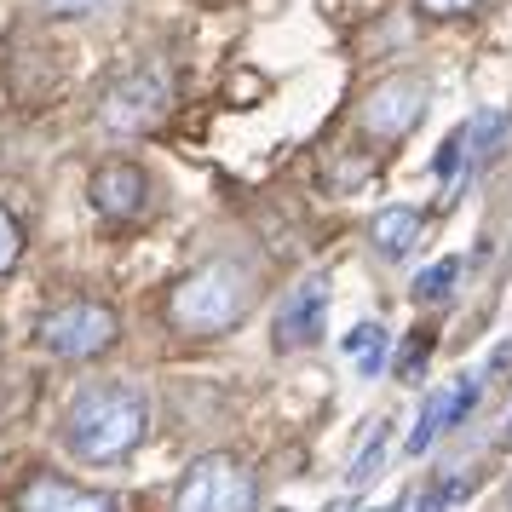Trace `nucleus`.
<instances>
[{
  "instance_id": "nucleus-1",
  "label": "nucleus",
  "mask_w": 512,
  "mask_h": 512,
  "mask_svg": "<svg viewBox=\"0 0 512 512\" xmlns=\"http://www.w3.org/2000/svg\"><path fill=\"white\" fill-rule=\"evenodd\" d=\"M144 426H150V397L127 380L87 386L64 409V443L81 461H121L127 449H139Z\"/></svg>"
},
{
  "instance_id": "nucleus-2",
  "label": "nucleus",
  "mask_w": 512,
  "mask_h": 512,
  "mask_svg": "<svg viewBox=\"0 0 512 512\" xmlns=\"http://www.w3.org/2000/svg\"><path fill=\"white\" fill-rule=\"evenodd\" d=\"M248 271H236L231 259H213L202 271H190L179 288H173V323L190 328V334H219V328L242 323L248 311Z\"/></svg>"
},
{
  "instance_id": "nucleus-3",
  "label": "nucleus",
  "mask_w": 512,
  "mask_h": 512,
  "mask_svg": "<svg viewBox=\"0 0 512 512\" xmlns=\"http://www.w3.org/2000/svg\"><path fill=\"white\" fill-rule=\"evenodd\" d=\"M173 512H254V478L231 455H202L185 472Z\"/></svg>"
},
{
  "instance_id": "nucleus-4",
  "label": "nucleus",
  "mask_w": 512,
  "mask_h": 512,
  "mask_svg": "<svg viewBox=\"0 0 512 512\" xmlns=\"http://www.w3.org/2000/svg\"><path fill=\"white\" fill-rule=\"evenodd\" d=\"M41 346L52 357H98V351L116 346V311L110 305H93V300H75V305H58L47 323H41Z\"/></svg>"
},
{
  "instance_id": "nucleus-5",
  "label": "nucleus",
  "mask_w": 512,
  "mask_h": 512,
  "mask_svg": "<svg viewBox=\"0 0 512 512\" xmlns=\"http://www.w3.org/2000/svg\"><path fill=\"white\" fill-rule=\"evenodd\" d=\"M167 110V75L162 70H133L127 81L110 87L104 98V127L110 133H144V127H156Z\"/></svg>"
},
{
  "instance_id": "nucleus-6",
  "label": "nucleus",
  "mask_w": 512,
  "mask_h": 512,
  "mask_svg": "<svg viewBox=\"0 0 512 512\" xmlns=\"http://www.w3.org/2000/svg\"><path fill=\"white\" fill-rule=\"evenodd\" d=\"M420 110H426V81L420 75H386L363 104V127L374 139H403L420 121Z\"/></svg>"
},
{
  "instance_id": "nucleus-7",
  "label": "nucleus",
  "mask_w": 512,
  "mask_h": 512,
  "mask_svg": "<svg viewBox=\"0 0 512 512\" xmlns=\"http://www.w3.org/2000/svg\"><path fill=\"white\" fill-rule=\"evenodd\" d=\"M328 328V282L323 277H305L277 311V346L282 351H300V346H317Z\"/></svg>"
},
{
  "instance_id": "nucleus-8",
  "label": "nucleus",
  "mask_w": 512,
  "mask_h": 512,
  "mask_svg": "<svg viewBox=\"0 0 512 512\" xmlns=\"http://www.w3.org/2000/svg\"><path fill=\"white\" fill-rule=\"evenodd\" d=\"M18 512H116V501L98 489H75L64 478H35L18 495Z\"/></svg>"
},
{
  "instance_id": "nucleus-9",
  "label": "nucleus",
  "mask_w": 512,
  "mask_h": 512,
  "mask_svg": "<svg viewBox=\"0 0 512 512\" xmlns=\"http://www.w3.org/2000/svg\"><path fill=\"white\" fill-rule=\"evenodd\" d=\"M93 208L110 213V219H133V213L144 208V173H139L133 162L98 167V179H93Z\"/></svg>"
},
{
  "instance_id": "nucleus-10",
  "label": "nucleus",
  "mask_w": 512,
  "mask_h": 512,
  "mask_svg": "<svg viewBox=\"0 0 512 512\" xmlns=\"http://www.w3.org/2000/svg\"><path fill=\"white\" fill-rule=\"evenodd\" d=\"M369 242L386 259L409 254V248L420 242V213L415 208H380V213H374V225H369Z\"/></svg>"
},
{
  "instance_id": "nucleus-11",
  "label": "nucleus",
  "mask_w": 512,
  "mask_h": 512,
  "mask_svg": "<svg viewBox=\"0 0 512 512\" xmlns=\"http://www.w3.org/2000/svg\"><path fill=\"white\" fill-rule=\"evenodd\" d=\"M340 346H346V357L357 363L363 380H374V374L386 369V328H380V323H357Z\"/></svg>"
},
{
  "instance_id": "nucleus-12",
  "label": "nucleus",
  "mask_w": 512,
  "mask_h": 512,
  "mask_svg": "<svg viewBox=\"0 0 512 512\" xmlns=\"http://www.w3.org/2000/svg\"><path fill=\"white\" fill-rule=\"evenodd\" d=\"M386 449H392V420H380L369 438H363V449H357V461H351V472H346V484H369L374 472L386 466Z\"/></svg>"
},
{
  "instance_id": "nucleus-13",
  "label": "nucleus",
  "mask_w": 512,
  "mask_h": 512,
  "mask_svg": "<svg viewBox=\"0 0 512 512\" xmlns=\"http://www.w3.org/2000/svg\"><path fill=\"white\" fill-rule=\"evenodd\" d=\"M443 426H449V392H432L426 409H420V420H415V432H409V455H426L438 443Z\"/></svg>"
},
{
  "instance_id": "nucleus-14",
  "label": "nucleus",
  "mask_w": 512,
  "mask_h": 512,
  "mask_svg": "<svg viewBox=\"0 0 512 512\" xmlns=\"http://www.w3.org/2000/svg\"><path fill=\"white\" fill-rule=\"evenodd\" d=\"M501 133H507V110H484V116L466 127V150H472L478 162H489L495 144H501Z\"/></svg>"
},
{
  "instance_id": "nucleus-15",
  "label": "nucleus",
  "mask_w": 512,
  "mask_h": 512,
  "mask_svg": "<svg viewBox=\"0 0 512 512\" xmlns=\"http://www.w3.org/2000/svg\"><path fill=\"white\" fill-rule=\"evenodd\" d=\"M455 277H461V259L449 254V259H438V265H426L415 277V300H443L449 288H455Z\"/></svg>"
},
{
  "instance_id": "nucleus-16",
  "label": "nucleus",
  "mask_w": 512,
  "mask_h": 512,
  "mask_svg": "<svg viewBox=\"0 0 512 512\" xmlns=\"http://www.w3.org/2000/svg\"><path fill=\"white\" fill-rule=\"evenodd\" d=\"M18 254H24V231H18V219H12V213L0 208V271H12Z\"/></svg>"
},
{
  "instance_id": "nucleus-17",
  "label": "nucleus",
  "mask_w": 512,
  "mask_h": 512,
  "mask_svg": "<svg viewBox=\"0 0 512 512\" xmlns=\"http://www.w3.org/2000/svg\"><path fill=\"white\" fill-rule=\"evenodd\" d=\"M461 495H466V478H449V484L426 489V495H420V501H415V512H449V507H455V501H461Z\"/></svg>"
},
{
  "instance_id": "nucleus-18",
  "label": "nucleus",
  "mask_w": 512,
  "mask_h": 512,
  "mask_svg": "<svg viewBox=\"0 0 512 512\" xmlns=\"http://www.w3.org/2000/svg\"><path fill=\"white\" fill-rule=\"evenodd\" d=\"M478 392H484V386H478L472 374H461V386L449 392V426H461V420L472 415V409H478Z\"/></svg>"
},
{
  "instance_id": "nucleus-19",
  "label": "nucleus",
  "mask_w": 512,
  "mask_h": 512,
  "mask_svg": "<svg viewBox=\"0 0 512 512\" xmlns=\"http://www.w3.org/2000/svg\"><path fill=\"white\" fill-rule=\"evenodd\" d=\"M41 6H47L52 18H81V12H98L104 0H41Z\"/></svg>"
},
{
  "instance_id": "nucleus-20",
  "label": "nucleus",
  "mask_w": 512,
  "mask_h": 512,
  "mask_svg": "<svg viewBox=\"0 0 512 512\" xmlns=\"http://www.w3.org/2000/svg\"><path fill=\"white\" fill-rule=\"evenodd\" d=\"M426 351H432V346H426V340H415V346L403 351V363H397V374H403V380H409V374H415L420 363H426Z\"/></svg>"
},
{
  "instance_id": "nucleus-21",
  "label": "nucleus",
  "mask_w": 512,
  "mask_h": 512,
  "mask_svg": "<svg viewBox=\"0 0 512 512\" xmlns=\"http://www.w3.org/2000/svg\"><path fill=\"white\" fill-rule=\"evenodd\" d=\"M426 12H438V18H455V12H466V6H478V0H420Z\"/></svg>"
},
{
  "instance_id": "nucleus-22",
  "label": "nucleus",
  "mask_w": 512,
  "mask_h": 512,
  "mask_svg": "<svg viewBox=\"0 0 512 512\" xmlns=\"http://www.w3.org/2000/svg\"><path fill=\"white\" fill-rule=\"evenodd\" d=\"M489 369L501 374V369H512V340H501V346L489 351Z\"/></svg>"
},
{
  "instance_id": "nucleus-23",
  "label": "nucleus",
  "mask_w": 512,
  "mask_h": 512,
  "mask_svg": "<svg viewBox=\"0 0 512 512\" xmlns=\"http://www.w3.org/2000/svg\"><path fill=\"white\" fill-rule=\"evenodd\" d=\"M328 512H351V507H328Z\"/></svg>"
},
{
  "instance_id": "nucleus-24",
  "label": "nucleus",
  "mask_w": 512,
  "mask_h": 512,
  "mask_svg": "<svg viewBox=\"0 0 512 512\" xmlns=\"http://www.w3.org/2000/svg\"><path fill=\"white\" fill-rule=\"evenodd\" d=\"M507 438H512V420H507Z\"/></svg>"
},
{
  "instance_id": "nucleus-25",
  "label": "nucleus",
  "mask_w": 512,
  "mask_h": 512,
  "mask_svg": "<svg viewBox=\"0 0 512 512\" xmlns=\"http://www.w3.org/2000/svg\"><path fill=\"white\" fill-rule=\"evenodd\" d=\"M380 512H392V507H380Z\"/></svg>"
}]
</instances>
